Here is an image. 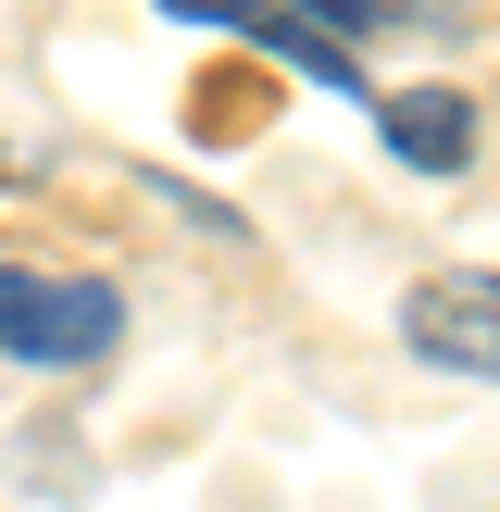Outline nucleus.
Masks as SVG:
<instances>
[{"mask_svg": "<svg viewBox=\"0 0 500 512\" xmlns=\"http://www.w3.org/2000/svg\"><path fill=\"white\" fill-rule=\"evenodd\" d=\"M375 138H388L413 175H463L475 163V100L463 88H388L375 100Z\"/></svg>", "mask_w": 500, "mask_h": 512, "instance_id": "3", "label": "nucleus"}, {"mask_svg": "<svg viewBox=\"0 0 500 512\" xmlns=\"http://www.w3.org/2000/svg\"><path fill=\"white\" fill-rule=\"evenodd\" d=\"M125 350V300L100 275H25L0 263V363H38V375H88Z\"/></svg>", "mask_w": 500, "mask_h": 512, "instance_id": "1", "label": "nucleus"}, {"mask_svg": "<svg viewBox=\"0 0 500 512\" xmlns=\"http://www.w3.org/2000/svg\"><path fill=\"white\" fill-rule=\"evenodd\" d=\"M400 338L438 375H488L500 388V275H425V288L400 300Z\"/></svg>", "mask_w": 500, "mask_h": 512, "instance_id": "2", "label": "nucleus"}]
</instances>
